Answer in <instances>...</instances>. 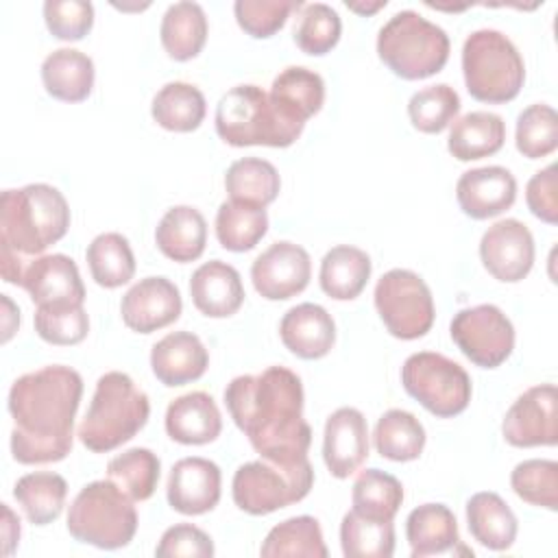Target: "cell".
I'll use <instances>...</instances> for the list:
<instances>
[{
	"label": "cell",
	"instance_id": "obj_1",
	"mask_svg": "<svg viewBox=\"0 0 558 558\" xmlns=\"http://www.w3.org/2000/svg\"><path fill=\"white\" fill-rule=\"evenodd\" d=\"M225 405L259 458L299 462L307 458L312 429L303 418V384L286 366L238 375L225 388Z\"/></svg>",
	"mask_w": 558,
	"mask_h": 558
},
{
	"label": "cell",
	"instance_id": "obj_2",
	"mask_svg": "<svg viewBox=\"0 0 558 558\" xmlns=\"http://www.w3.org/2000/svg\"><path fill=\"white\" fill-rule=\"evenodd\" d=\"M83 397L81 375L61 364L17 377L9 390L11 453L20 464L63 460L74 442V416Z\"/></svg>",
	"mask_w": 558,
	"mask_h": 558
},
{
	"label": "cell",
	"instance_id": "obj_3",
	"mask_svg": "<svg viewBox=\"0 0 558 558\" xmlns=\"http://www.w3.org/2000/svg\"><path fill=\"white\" fill-rule=\"evenodd\" d=\"M68 227V201L48 183H28L0 196V253L33 259L59 242Z\"/></svg>",
	"mask_w": 558,
	"mask_h": 558
},
{
	"label": "cell",
	"instance_id": "obj_4",
	"mask_svg": "<svg viewBox=\"0 0 558 558\" xmlns=\"http://www.w3.org/2000/svg\"><path fill=\"white\" fill-rule=\"evenodd\" d=\"M216 133L231 146L286 148L303 133V122L290 118L268 92L257 85H235L216 105Z\"/></svg>",
	"mask_w": 558,
	"mask_h": 558
},
{
	"label": "cell",
	"instance_id": "obj_5",
	"mask_svg": "<svg viewBox=\"0 0 558 558\" xmlns=\"http://www.w3.org/2000/svg\"><path fill=\"white\" fill-rule=\"evenodd\" d=\"M148 414V395L126 373L109 371L98 377L76 436L89 451L107 453L129 442L146 425Z\"/></svg>",
	"mask_w": 558,
	"mask_h": 558
},
{
	"label": "cell",
	"instance_id": "obj_6",
	"mask_svg": "<svg viewBox=\"0 0 558 558\" xmlns=\"http://www.w3.org/2000/svg\"><path fill=\"white\" fill-rule=\"evenodd\" d=\"M449 35L412 9L395 13L377 35V54L388 70L405 81L440 72L449 59Z\"/></svg>",
	"mask_w": 558,
	"mask_h": 558
},
{
	"label": "cell",
	"instance_id": "obj_7",
	"mask_svg": "<svg viewBox=\"0 0 558 558\" xmlns=\"http://www.w3.org/2000/svg\"><path fill=\"white\" fill-rule=\"evenodd\" d=\"M462 74L475 100L501 105L519 96L525 65L517 46L501 31L477 28L464 39Z\"/></svg>",
	"mask_w": 558,
	"mask_h": 558
},
{
	"label": "cell",
	"instance_id": "obj_8",
	"mask_svg": "<svg viewBox=\"0 0 558 558\" xmlns=\"http://www.w3.org/2000/svg\"><path fill=\"white\" fill-rule=\"evenodd\" d=\"M68 532L98 549L126 547L137 532L133 499L109 477L89 482L78 490L68 510Z\"/></svg>",
	"mask_w": 558,
	"mask_h": 558
},
{
	"label": "cell",
	"instance_id": "obj_9",
	"mask_svg": "<svg viewBox=\"0 0 558 558\" xmlns=\"http://www.w3.org/2000/svg\"><path fill=\"white\" fill-rule=\"evenodd\" d=\"M314 484V469L307 458L299 462L253 460L233 473L231 495L240 510L262 517L307 497Z\"/></svg>",
	"mask_w": 558,
	"mask_h": 558
},
{
	"label": "cell",
	"instance_id": "obj_10",
	"mask_svg": "<svg viewBox=\"0 0 558 558\" xmlns=\"http://www.w3.org/2000/svg\"><path fill=\"white\" fill-rule=\"evenodd\" d=\"M401 384L410 397L438 418L464 412L471 401L469 373L442 353H412L401 366Z\"/></svg>",
	"mask_w": 558,
	"mask_h": 558
},
{
	"label": "cell",
	"instance_id": "obj_11",
	"mask_svg": "<svg viewBox=\"0 0 558 558\" xmlns=\"http://www.w3.org/2000/svg\"><path fill=\"white\" fill-rule=\"evenodd\" d=\"M373 299L386 329L399 340H416L434 325L432 290L408 268L384 272L375 286Z\"/></svg>",
	"mask_w": 558,
	"mask_h": 558
},
{
	"label": "cell",
	"instance_id": "obj_12",
	"mask_svg": "<svg viewBox=\"0 0 558 558\" xmlns=\"http://www.w3.org/2000/svg\"><path fill=\"white\" fill-rule=\"evenodd\" d=\"M456 347L482 368L501 366L514 349V327L493 303L460 310L449 325Z\"/></svg>",
	"mask_w": 558,
	"mask_h": 558
},
{
	"label": "cell",
	"instance_id": "obj_13",
	"mask_svg": "<svg viewBox=\"0 0 558 558\" xmlns=\"http://www.w3.org/2000/svg\"><path fill=\"white\" fill-rule=\"evenodd\" d=\"M501 434L512 447H554L558 442V392L554 384L527 388L508 408Z\"/></svg>",
	"mask_w": 558,
	"mask_h": 558
},
{
	"label": "cell",
	"instance_id": "obj_14",
	"mask_svg": "<svg viewBox=\"0 0 558 558\" xmlns=\"http://www.w3.org/2000/svg\"><path fill=\"white\" fill-rule=\"evenodd\" d=\"M312 277L310 253L288 240L270 244L251 266L253 288L268 301H286L301 294Z\"/></svg>",
	"mask_w": 558,
	"mask_h": 558
},
{
	"label": "cell",
	"instance_id": "obj_15",
	"mask_svg": "<svg viewBox=\"0 0 558 558\" xmlns=\"http://www.w3.org/2000/svg\"><path fill=\"white\" fill-rule=\"evenodd\" d=\"M534 238L517 218H504L490 225L480 240L484 268L504 283H517L534 266Z\"/></svg>",
	"mask_w": 558,
	"mask_h": 558
},
{
	"label": "cell",
	"instance_id": "obj_16",
	"mask_svg": "<svg viewBox=\"0 0 558 558\" xmlns=\"http://www.w3.org/2000/svg\"><path fill=\"white\" fill-rule=\"evenodd\" d=\"M183 310L179 288L168 277H144L133 283L120 303L122 320L137 333H153L172 325Z\"/></svg>",
	"mask_w": 558,
	"mask_h": 558
},
{
	"label": "cell",
	"instance_id": "obj_17",
	"mask_svg": "<svg viewBox=\"0 0 558 558\" xmlns=\"http://www.w3.org/2000/svg\"><path fill=\"white\" fill-rule=\"evenodd\" d=\"M20 286L39 305H83L85 286L72 257L63 253L37 255L22 270Z\"/></svg>",
	"mask_w": 558,
	"mask_h": 558
},
{
	"label": "cell",
	"instance_id": "obj_18",
	"mask_svg": "<svg viewBox=\"0 0 558 558\" xmlns=\"http://www.w3.org/2000/svg\"><path fill=\"white\" fill-rule=\"evenodd\" d=\"M222 475L216 462L207 458H181L168 475V504L181 514H205L220 501Z\"/></svg>",
	"mask_w": 558,
	"mask_h": 558
},
{
	"label": "cell",
	"instance_id": "obj_19",
	"mask_svg": "<svg viewBox=\"0 0 558 558\" xmlns=\"http://www.w3.org/2000/svg\"><path fill=\"white\" fill-rule=\"evenodd\" d=\"M368 458V425L360 410L338 408L329 414L323 434V460L338 480L353 475Z\"/></svg>",
	"mask_w": 558,
	"mask_h": 558
},
{
	"label": "cell",
	"instance_id": "obj_20",
	"mask_svg": "<svg viewBox=\"0 0 558 558\" xmlns=\"http://www.w3.org/2000/svg\"><path fill=\"white\" fill-rule=\"evenodd\" d=\"M456 198L466 216L486 220L512 207L517 198V179L501 166L473 168L458 179Z\"/></svg>",
	"mask_w": 558,
	"mask_h": 558
},
{
	"label": "cell",
	"instance_id": "obj_21",
	"mask_svg": "<svg viewBox=\"0 0 558 558\" xmlns=\"http://www.w3.org/2000/svg\"><path fill=\"white\" fill-rule=\"evenodd\" d=\"M281 342L301 360L325 357L336 342V323L318 303H299L290 307L279 323Z\"/></svg>",
	"mask_w": 558,
	"mask_h": 558
},
{
	"label": "cell",
	"instance_id": "obj_22",
	"mask_svg": "<svg viewBox=\"0 0 558 558\" xmlns=\"http://www.w3.org/2000/svg\"><path fill=\"white\" fill-rule=\"evenodd\" d=\"M209 353L192 331H172L153 344L150 368L163 386H183L205 375Z\"/></svg>",
	"mask_w": 558,
	"mask_h": 558
},
{
	"label": "cell",
	"instance_id": "obj_23",
	"mask_svg": "<svg viewBox=\"0 0 558 558\" xmlns=\"http://www.w3.org/2000/svg\"><path fill=\"white\" fill-rule=\"evenodd\" d=\"M190 294L194 307L209 318L233 316L244 303L240 272L220 259L205 262L192 272Z\"/></svg>",
	"mask_w": 558,
	"mask_h": 558
},
{
	"label": "cell",
	"instance_id": "obj_24",
	"mask_svg": "<svg viewBox=\"0 0 558 558\" xmlns=\"http://www.w3.org/2000/svg\"><path fill=\"white\" fill-rule=\"evenodd\" d=\"M220 410L203 390L172 399L166 410V432L181 445H207L220 436Z\"/></svg>",
	"mask_w": 558,
	"mask_h": 558
},
{
	"label": "cell",
	"instance_id": "obj_25",
	"mask_svg": "<svg viewBox=\"0 0 558 558\" xmlns=\"http://www.w3.org/2000/svg\"><path fill=\"white\" fill-rule=\"evenodd\" d=\"M157 248L172 262L187 264L203 255L207 244V222L196 207H170L155 229Z\"/></svg>",
	"mask_w": 558,
	"mask_h": 558
},
{
	"label": "cell",
	"instance_id": "obj_26",
	"mask_svg": "<svg viewBox=\"0 0 558 558\" xmlns=\"http://www.w3.org/2000/svg\"><path fill=\"white\" fill-rule=\"evenodd\" d=\"M46 92L63 102H81L94 87V61L76 48L52 50L41 63Z\"/></svg>",
	"mask_w": 558,
	"mask_h": 558
},
{
	"label": "cell",
	"instance_id": "obj_27",
	"mask_svg": "<svg viewBox=\"0 0 558 558\" xmlns=\"http://www.w3.org/2000/svg\"><path fill=\"white\" fill-rule=\"evenodd\" d=\"M466 523L471 536L493 551L510 549L519 530L510 506L490 490L475 493L466 501Z\"/></svg>",
	"mask_w": 558,
	"mask_h": 558
},
{
	"label": "cell",
	"instance_id": "obj_28",
	"mask_svg": "<svg viewBox=\"0 0 558 558\" xmlns=\"http://www.w3.org/2000/svg\"><path fill=\"white\" fill-rule=\"evenodd\" d=\"M506 122L490 111H469L449 129L447 148L458 161H475L501 150Z\"/></svg>",
	"mask_w": 558,
	"mask_h": 558
},
{
	"label": "cell",
	"instance_id": "obj_29",
	"mask_svg": "<svg viewBox=\"0 0 558 558\" xmlns=\"http://www.w3.org/2000/svg\"><path fill=\"white\" fill-rule=\"evenodd\" d=\"M405 536L412 558L451 551L458 543V521L445 504H423L408 514Z\"/></svg>",
	"mask_w": 558,
	"mask_h": 558
},
{
	"label": "cell",
	"instance_id": "obj_30",
	"mask_svg": "<svg viewBox=\"0 0 558 558\" xmlns=\"http://www.w3.org/2000/svg\"><path fill=\"white\" fill-rule=\"evenodd\" d=\"M161 46L174 61L194 59L207 41V15L198 2L181 0L166 9L159 26Z\"/></svg>",
	"mask_w": 558,
	"mask_h": 558
},
{
	"label": "cell",
	"instance_id": "obj_31",
	"mask_svg": "<svg viewBox=\"0 0 558 558\" xmlns=\"http://www.w3.org/2000/svg\"><path fill=\"white\" fill-rule=\"evenodd\" d=\"M371 268V257L362 248L340 244L325 253L318 281L327 296L336 301H351L366 288Z\"/></svg>",
	"mask_w": 558,
	"mask_h": 558
},
{
	"label": "cell",
	"instance_id": "obj_32",
	"mask_svg": "<svg viewBox=\"0 0 558 558\" xmlns=\"http://www.w3.org/2000/svg\"><path fill=\"white\" fill-rule=\"evenodd\" d=\"M268 94L290 118L305 124L325 102V81L310 68L290 65L275 76Z\"/></svg>",
	"mask_w": 558,
	"mask_h": 558
},
{
	"label": "cell",
	"instance_id": "obj_33",
	"mask_svg": "<svg viewBox=\"0 0 558 558\" xmlns=\"http://www.w3.org/2000/svg\"><path fill=\"white\" fill-rule=\"evenodd\" d=\"M150 113L161 129L174 133H190L196 131L205 120L207 102L196 85L185 81H172L155 94Z\"/></svg>",
	"mask_w": 558,
	"mask_h": 558
},
{
	"label": "cell",
	"instance_id": "obj_34",
	"mask_svg": "<svg viewBox=\"0 0 558 558\" xmlns=\"http://www.w3.org/2000/svg\"><path fill=\"white\" fill-rule=\"evenodd\" d=\"M13 497L33 525H48L59 519L65 506L68 482L52 471L26 473L15 482Z\"/></svg>",
	"mask_w": 558,
	"mask_h": 558
},
{
	"label": "cell",
	"instance_id": "obj_35",
	"mask_svg": "<svg viewBox=\"0 0 558 558\" xmlns=\"http://www.w3.org/2000/svg\"><path fill=\"white\" fill-rule=\"evenodd\" d=\"M373 442L381 458L392 462H410L423 453L425 427L412 412L392 408L379 416L373 432Z\"/></svg>",
	"mask_w": 558,
	"mask_h": 558
},
{
	"label": "cell",
	"instance_id": "obj_36",
	"mask_svg": "<svg viewBox=\"0 0 558 558\" xmlns=\"http://www.w3.org/2000/svg\"><path fill=\"white\" fill-rule=\"evenodd\" d=\"M225 187L231 201L266 207L277 198L281 179L270 161L259 157H242L227 168Z\"/></svg>",
	"mask_w": 558,
	"mask_h": 558
},
{
	"label": "cell",
	"instance_id": "obj_37",
	"mask_svg": "<svg viewBox=\"0 0 558 558\" xmlns=\"http://www.w3.org/2000/svg\"><path fill=\"white\" fill-rule=\"evenodd\" d=\"M268 231L266 207L225 201L216 211V238L222 248L233 253L251 251Z\"/></svg>",
	"mask_w": 558,
	"mask_h": 558
},
{
	"label": "cell",
	"instance_id": "obj_38",
	"mask_svg": "<svg viewBox=\"0 0 558 558\" xmlns=\"http://www.w3.org/2000/svg\"><path fill=\"white\" fill-rule=\"evenodd\" d=\"M85 257L92 279L102 288H120L135 275V255L122 233L109 231L96 235L89 242Z\"/></svg>",
	"mask_w": 558,
	"mask_h": 558
},
{
	"label": "cell",
	"instance_id": "obj_39",
	"mask_svg": "<svg viewBox=\"0 0 558 558\" xmlns=\"http://www.w3.org/2000/svg\"><path fill=\"white\" fill-rule=\"evenodd\" d=\"M259 554L264 558H279V556H305V558H327V545L323 541L320 523L310 517H292L275 525L262 547Z\"/></svg>",
	"mask_w": 558,
	"mask_h": 558
},
{
	"label": "cell",
	"instance_id": "obj_40",
	"mask_svg": "<svg viewBox=\"0 0 558 558\" xmlns=\"http://www.w3.org/2000/svg\"><path fill=\"white\" fill-rule=\"evenodd\" d=\"M351 504L362 517L392 521L403 504V486L395 475L381 469H366L353 482Z\"/></svg>",
	"mask_w": 558,
	"mask_h": 558
},
{
	"label": "cell",
	"instance_id": "obj_41",
	"mask_svg": "<svg viewBox=\"0 0 558 558\" xmlns=\"http://www.w3.org/2000/svg\"><path fill=\"white\" fill-rule=\"evenodd\" d=\"M161 473L157 453L146 447H133L111 458L107 464V477L133 501H146L153 497Z\"/></svg>",
	"mask_w": 558,
	"mask_h": 558
},
{
	"label": "cell",
	"instance_id": "obj_42",
	"mask_svg": "<svg viewBox=\"0 0 558 558\" xmlns=\"http://www.w3.org/2000/svg\"><path fill=\"white\" fill-rule=\"evenodd\" d=\"M340 545L347 558H390L395 554V525L351 510L340 523Z\"/></svg>",
	"mask_w": 558,
	"mask_h": 558
},
{
	"label": "cell",
	"instance_id": "obj_43",
	"mask_svg": "<svg viewBox=\"0 0 558 558\" xmlns=\"http://www.w3.org/2000/svg\"><path fill=\"white\" fill-rule=\"evenodd\" d=\"M342 33V22L336 9L325 2L303 4L294 24V44L312 57L327 54Z\"/></svg>",
	"mask_w": 558,
	"mask_h": 558
},
{
	"label": "cell",
	"instance_id": "obj_44",
	"mask_svg": "<svg viewBox=\"0 0 558 558\" xmlns=\"http://www.w3.org/2000/svg\"><path fill=\"white\" fill-rule=\"evenodd\" d=\"M460 111V96L447 83L427 85L412 94L408 102V116L414 129L421 133L445 131Z\"/></svg>",
	"mask_w": 558,
	"mask_h": 558
},
{
	"label": "cell",
	"instance_id": "obj_45",
	"mask_svg": "<svg viewBox=\"0 0 558 558\" xmlns=\"http://www.w3.org/2000/svg\"><path fill=\"white\" fill-rule=\"evenodd\" d=\"M510 486L530 506L558 510V462L532 458L519 462L510 473Z\"/></svg>",
	"mask_w": 558,
	"mask_h": 558
},
{
	"label": "cell",
	"instance_id": "obj_46",
	"mask_svg": "<svg viewBox=\"0 0 558 558\" xmlns=\"http://www.w3.org/2000/svg\"><path fill=\"white\" fill-rule=\"evenodd\" d=\"M517 150L527 159L547 157L558 146V113L545 102L525 107L517 118Z\"/></svg>",
	"mask_w": 558,
	"mask_h": 558
},
{
	"label": "cell",
	"instance_id": "obj_47",
	"mask_svg": "<svg viewBox=\"0 0 558 558\" xmlns=\"http://www.w3.org/2000/svg\"><path fill=\"white\" fill-rule=\"evenodd\" d=\"M35 331L57 347H72L85 340L89 316L83 305H39L35 310Z\"/></svg>",
	"mask_w": 558,
	"mask_h": 558
},
{
	"label": "cell",
	"instance_id": "obj_48",
	"mask_svg": "<svg viewBox=\"0 0 558 558\" xmlns=\"http://www.w3.org/2000/svg\"><path fill=\"white\" fill-rule=\"evenodd\" d=\"M303 2L294 0H238L233 4L238 26L255 37L266 39L283 28L292 11L301 9Z\"/></svg>",
	"mask_w": 558,
	"mask_h": 558
},
{
	"label": "cell",
	"instance_id": "obj_49",
	"mask_svg": "<svg viewBox=\"0 0 558 558\" xmlns=\"http://www.w3.org/2000/svg\"><path fill=\"white\" fill-rule=\"evenodd\" d=\"M44 22L57 39L78 41L92 31L94 7L83 0H46Z\"/></svg>",
	"mask_w": 558,
	"mask_h": 558
},
{
	"label": "cell",
	"instance_id": "obj_50",
	"mask_svg": "<svg viewBox=\"0 0 558 558\" xmlns=\"http://www.w3.org/2000/svg\"><path fill=\"white\" fill-rule=\"evenodd\" d=\"M155 556L159 558H177V556H187V558H209L214 556V543L207 532L192 523H177L168 527L157 547Z\"/></svg>",
	"mask_w": 558,
	"mask_h": 558
},
{
	"label": "cell",
	"instance_id": "obj_51",
	"mask_svg": "<svg viewBox=\"0 0 558 558\" xmlns=\"http://www.w3.org/2000/svg\"><path fill=\"white\" fill-rule=\"evenodd\" d=\"M556 163L538 170L525 187L527 209L543 222H558V185H556Z\"/></svg>",
	"mask_w": 558,
	"mask_h": 558
},
{
	"label": "cell",
	"instance_id": "obj_52",
	"mask_svg": "<svg viewBox=\"0 0 558 558\" xmlns=\"http://www.w3.org/2000/svg\"><path fill=\"white\" fill-rule=\"evenodd\" d=\"M2 554L4 556H11L17 541H20V519L11 512V508L7 504H2Z\"/></svg>",
	"mask_w": 558,
	"mask_h": 558
},
{
	"label": "cell",
	"instance_id": "obj_53",
	"mask_svg": "<svg viewBox=\"0 0 558 558\" xmlns=\"http://www.w3.org/2000/svg\"><path fill=\"white\" fill-rule=\"evenodd\" d=\"M2 312H4V320H2V342H9L11 336L15 333L17 325H20V312L17 307L11 303V299L7 294H2Z\"/></svg>",
	"mask_w": 558,
	"mask_h": 558
},
{
	"label": "cell",
	"instance_id": "obj_54",
	"mask_svg": "<svg viewBox=\"0 0 558 558\" xmlns=\"http://www.w3.org/2000/svg\"><path fill=\"white\" fill-rule=\"evenodd\" d=\"M347 7L360 15H373L386 7V0H377V2H349L347 0Z\"/></svg>",
	"mask_w": 558,
	"mask_h": 558
}]
</instances>
